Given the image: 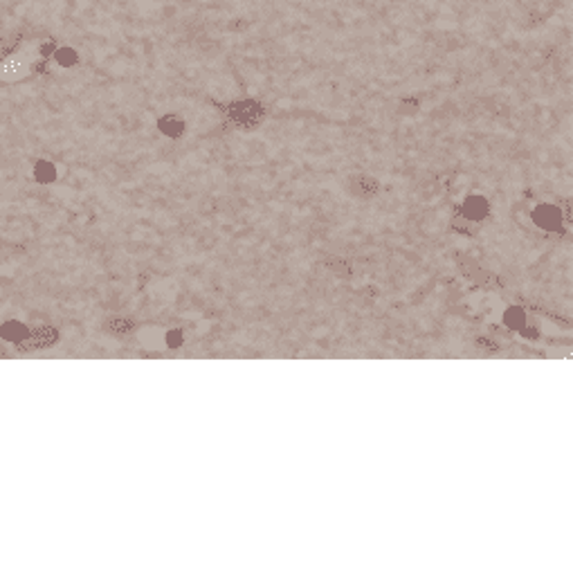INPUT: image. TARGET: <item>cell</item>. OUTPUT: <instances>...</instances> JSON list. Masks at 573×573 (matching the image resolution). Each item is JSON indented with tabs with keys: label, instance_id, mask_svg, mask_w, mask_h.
Masks as SVG:
<instances>
[{
	"label": "cell",
	"instance_id": "6da1fadb",
	"mask_svg": "<svg viewBox=\"0 0 573 573\" xmlns=\"http://www.w3.org/2000/svg\"><path fill=\"white\" fill-rule=\"evenodd\" d=\"M263 106L254 99H245V101H236V104L227 106V115L234 119L238 126H254L259 124V119L263 117Z\"/></svg>",
	"mask_w": 573,
	"mask_h": 573
},
{
	"label": "cell",
	"instance_id": "7a4b0ae2",
	"mask_svg": "<svg viewBox=\"0 0 573 573\" xmlns=\"http://www.w3.org/2000/svg\"><path fill=\"white\" fill-rule=\"evenodd\" d=\"M533 220L542 229H558L562 223V211L558 207H553V205H540L533 211Z\"/></svg>",
	"mask_w": 573,
	"mask_h": 573
},
{
	"label": "cell",
	"instance_id": "3957f363",
	"mask_svg": "<svg viewBox=\"0 0 573 573\" xmlns=\"http://www.w3.org/2000/svg\"><path fill=\"white\" fill-rule=\"evenodd\" d=\"M158 128H160L162 135H167V138H171V140H178V138H183V135H185L187 124H185L183 117L169 113V115L158 119Z\"/></svg>",
	"mask_w": 573,
	"mask_h": 573
},
{
	"label": "cell",
	"instance_id": "277c9868",
	"mask_svg": "<svg viewBox=\"0 0 573 573\" xmlns=\"http://www.w3.org/2000/svg\"><path fill=\"white\" fill-rule=\"evenodd\" d=\"M488 213V202L481 196H470L463 205V216L468 220H481Z\"/></svg>",
	"mask_w": 573,
	"mask_h": 573
},
{
	"label": "cell",
	"instance_id": "5b68a950",
	"mask_svg": "<svg viewBox=\"0 0 573 573\" xmlns=\"http://www.w3.org/2000/svg\"><path fill=\"white\" fill-rule=\"evenodd\" d=\"M0 335H3L5 340H10V342H23V340H28L30 329L21 322L10 320V322H5L3 326H0Z\"/></svg>",
	"mask_w": 573,
	"mask_h": 573
},
{
	"label": "cell",
	"instance_id": "8992f818",
	"mask_svg": "<svg viewBox=\"0 0 573 573\" xmlns=\"http://www.w3.org/2000/svg\"><path fill=\"white\" fill-rule=\"evenodd\" d=\"M52 59L61 67H74L76 63H79V52H76V50L70 48V45H61V48H54Z\"/></svg>",
	"mask_w": 573,
	"mask_h": 573
},
{
	"label": "cell",
	"instance_id": "52a82bcc",
	"mask_svg": "<svg viewBox=\"0 0 573 573\" xmlns=\"http://www.w3.org/2000/svg\"><path fill=\"white\" fill-rule=\"evenodd\" d=\"M34 178H37V183H41V185L54 183L56 180V167L52 165V162L41 160V162L34 165Z\"/></svg>",
	"mask_w": 573,
	"mask_h": 573
},
{
	"label": "cell",
	"instance_id": "ba28073f",
	"mask_svg": "<svg viewBox=\"0 0 573 573\" xmlns=\"http://www.w3.org/2000/svg\"><path fill=\"white\" fill-rule=\"evenodd\" d=\"M25 72V65L21 59H5L3 63H0V79H14V76H21Z\"/></svg>",
	"mask_w": 573,
	"mask_h": 573
},
{
	"label": "cell",
	"instance_id": "9c48e42d",
	"mask_svg": "<svg viewBox=\"0 0 573 573\" xmlns=\"http://www.w3.org/2000/svg\"><path fill=\"white\" fill-rule=\"evenodd\" d=\"M506 324L510 329H524L526 326L524 311H519V308H510V311L506 313Z\"/></svg>",
	"mask_w": 573,
	"mask_h": 573
},
{
	"label": "cell",
	"instance_id": "30bf717a",
	"mask_svg": "<svg viewBox=\"0 0 573 573\" xmlns=\"http://www.w3.org/2000/svg\"><path fill=\"white\" fill-rule=\"evenodd\" d=\"M398 108H400V113H418V108H421V99H418L416 95H407L398 101Z\"/></svg>",
	"mask_w": 573,
	"mask_h": 573
}]
</instances>
